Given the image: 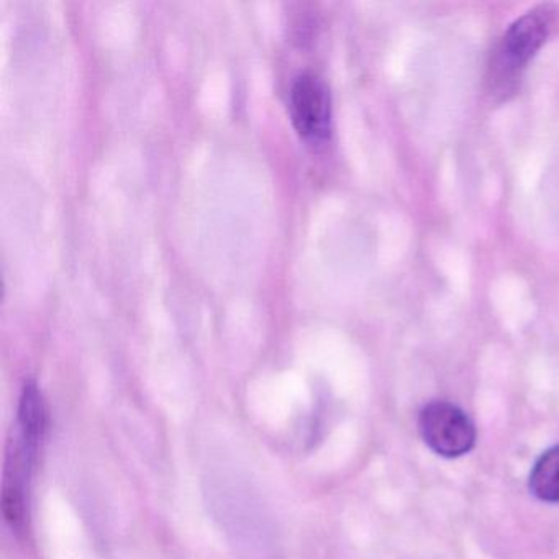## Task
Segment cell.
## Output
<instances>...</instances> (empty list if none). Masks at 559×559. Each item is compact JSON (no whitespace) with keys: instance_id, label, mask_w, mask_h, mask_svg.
Instances as JSON below:
<instances>
[{"instance_id":"6da1fadb","label":"cell","mask_w":559,"mask_h":559,"mask_svg":"<svg viewBox=\"0 0 559 559\" xmlns=\"http://www.w3.org/2000/svg\"><path fill=\"white\" fill-rule=\"evenodd\" d=\"M47 428V408L37 384L28 382L22 392L21 407H19V433L14 450L8 453L5 464L4 515L15 528H21L25 522V493H27L28 479L32 467L37 460L38 448L45 437Z\"/></svg>"},{"instance_id":"7a4b0ae2","label":"cell","mask_w":559,"mask_h":559,"mask_svg":"<svg viewBox=\"0 0 559 559\" xmlns=\"http://www.w3.org/2000/svg\"><path fill=\"white\" fill-rule=\"evenodd\" d=\"M418 430L425 444L438 456L460 457L476 444V428L471 418L454 404L435 401L418 415Z\"/></svg>"},{"instance_id":"3957f363","label":"cell","mask_w":559,"mask_h":559,"mask_svg":"<svg viewBox=\"0 0 559 559\" xmlns=\"http://www.w3.org/2000/svg\"><path fill=\"white\" fill-rule=\"evenodd\" d=\"M552 14L551 5H539L510 25L497 55L496 71L502 83L515 80L516 74L520 76L523 68L545 45L551 31Z\"/></svg>"},{"instance_id":"277c9868","label":"cell","mask_w":559,"mask_h":559,"mask_svg":"<svg viewBox=\"0 0 559 559\" xmlns=\"http://www.w3.org/2000/svg\"><path fill=\"white\" fill-rule=\"evenodd\" d=\"M289 112L297 133L307 142H323L332 130V96L316 73H302L290 87Z\"/></svg>"},{"instance_id":"5b68a950","label":"cell","mask_w":559,"mask_h":559,"mask_svg":"<svg viewBox=\"0 0 559 559\" xmlns=\"http://www.w3.org/2000/svg\"><path fill=\"white\" fill-rule=\"evenodd\" d=\"M528 486L536 499L559 503V444L546 450L533 464Z\"/></svg>"}]
</instances>
